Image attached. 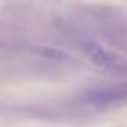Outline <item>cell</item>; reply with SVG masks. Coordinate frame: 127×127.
<instances>
[{
  "label": "cell",
  "instance_id": "cell-2",
  "mask_svg": "<svg viewBox=\"0 0 127 127\" xmlns=\"http://www.w3.org/2000/svg\"><path fill=\"white\" fill-rule=\"evenodd\" d=\"M124 101H127V82L97 85L80 94V103L87 106H96V108L111 106V104L124 103Z\"/></svg>",
  "mask_w": 127,
  "mask_h": 127
},
{
  "label": "cell",
  "instance_id": "cell-1",
  "mask_svg": "<svg viewBox=\"0 0 127 127\" xmlns=\"http://www.w3.org/2000/svg\"><path fill=\"white\" fill-rule=\"evenodd\" d=\"M78 47L87 56V59L91 63H94L96 66H99L103 70H110V71H118V73L120 71H127V61L120 54H117V52L99 45L97 42L87 40V38H80L78 40Z\"/></svg>",
  "mask_w": 127,
  "mask_h": 127
},
{
  "label": "cell",
  "instance_id": "cell-3",
  "mask_svg": "<svg viewBox=\"0 0 127 127\" xmlns=\"http://www.w3.org/2000/svg\"><path fill=\"white\" fill-rule=\"evenodd\" d=\"M30 52L40 59H45V61H51V63H71L73 58L61 51V49H56V47H51V45H33L30 49Z\"/></svg>",
  "mask_w": 127,
  "mask_h": 127
}]
</instances>
